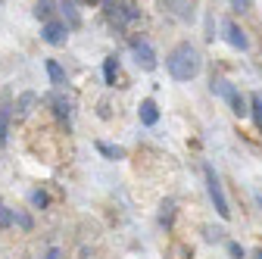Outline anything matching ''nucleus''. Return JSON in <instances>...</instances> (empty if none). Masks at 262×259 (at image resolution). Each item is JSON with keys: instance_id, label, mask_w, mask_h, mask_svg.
<instances>
[{"instance_id": "13", "label": "nucleus", "mask_w": 262, "mask_h": 259, "mask_svg": "<svg viewBox=\"0 0 262 259\" xmlns=\"http://www.w3.org/2000/svg\"><path fill=\"white\" fill-rule=\"evenodd\" d=\"M103 75H106V84H116V78H119V62H116V56H110L103 62Z\"/></svg>"}, {"instance_id": "4", "label": "nucleus", "mask_w": 262, "mask_h": 259, "mask_svg": "<svg viewBox=\"0 0 262 259\" xmlns=\"http://www.w3.org/2000/svg\"><path fill=\"white\" fill-rule=\"evenodd\" d=\"M131 53H135V59H138L141 69H147V72L156 69V53H153V47L147 41H135V44H131Z\"/></svg>"}, {"instance_id": "15", "label": "nucleus", "mask_w": 262, "mask_h": 259, "mask_svg": "<svg viewBox=\"0 0 262 259\" xmlns=\"http://www.w3.org/2000/svg\"><path fill=\"white\" fill-rule=\"evenodd\" d=\"M250 113L256 119V128L262 132V94H253V100H250Z\"/></svg>"}, {"instance_id": "22", "label": "nucleus", "mask_w": 262, "mask_h": 259, "mask_svg": "<svg viewBox=\"0 0 262 259\" xmlns=\"http://www.w3.org/2000/svg\"><path fill=\"white\" fill-rule=\"evenodd\" d=\"M231 4H234V10H241V13H244V10L250 7V0H231Z\"/></svg>"}, {"instance_id": "8", "label": "nucleus", "mask_w": 262, "mask_h": 259, "mask_svg": "<svg viewBox=\"0 0 262 259\" xmlns=\"http://www.w3.org/2000/svg\"><path fill=\"white\" fill-rule=\"evenodd\" d=\"M162 7H169L181 19H190L193 16V4H190V0H162Z\"/></svg>"}, {"instance_id": "14", "label": "nucleus", "mask_w": 262, "mask_h": 259, "mask_svg": "<svg viewBox=\"0 0 262 259\" xmlns=\"http://www.w3.org/2000/svg\"><path fill=\"white\" fill-rule=\"evenodd\" d=\"M53 106H56V116H59V119H69V116H72V103L66 100V97H59V94L53 97Z\"/></svg>"}, {"instance_id": "11", "label": "nucleus", "mask_w": 262, "mask_h": 259, "mask_svg": "<svg viewBox=\"0 0 262 259\" xmlns=\"http://www.w3.org/2000/svg\"><path fill=\"white\" fill-rule=\"evenodd\" d=\"M44 66H47V75H50L53 84H66V72H62V66H59L56 59H47Z\"/></svg>"}, {"instance_id": "2", "label": "nucleus", "mask_w": 262, "mask_h": 259, "mask_svg": "<svg viewBox=\"0 0 262 259\" xmlns=\"http://www.w3.org/2000/svg\"><path fill=\"white\" fill-rule=\"evenodd\" d=\"M203 175H206V187H209V197H212V203H215V212H219L222 219H228V215H231V209H228V200H225V193H222V184H219L215 169H212V166H203Z\"/></svg>"}, {"instance_id": "6", "label": "nucleus", "mask_w": 262, "mask_h": 259, "mask_svg": "<svg viewBox=\"0 0 262 259\" xmlns=\"http://www.w3.org/2000/svg\"><path fill=\"white\" fill-rule=\"evenodd\" d=\"M41 35H44V41H47V44H53V47H56V44H66V35H69V28H66L62 22H47Z\"/></svg>"}, {"instance_id": "3", "label": "nucleus", "mask_w": 262, "mask_h": 259, "mask_svg": "<svg viewBox=\"0 0 262 259\" xmlns=\"http://www.w3.org/2000/svg\"><path fill=\"white\" fill-rule=\"evenodd\" d=\"M212 91H215V94H222L225 100L231 103V110H234L237 116H247V113H250V110H247V103H244V97H241V91H237L234 84H228L225 78H212Z\"/></svg>"}, {"instance_id": "12", "label": "nucleus", "mask_w": 262, "mask_h": 259, "mask_svg": "<svg viewBox=\"0 0 262 259\" xmlns=\"http://www.w3.org/2000/svg\"><path fill=\"white\" fill-rule=\"evenodd\" d=\"M53 0H38V4H35V16L38 19H44V22H50V16H53Z\"/></svg>"}, {"instance_id": "23", "label": "nucleus", "mask_w": 262, "mask_h": 259, "mask_svg": "<svg viewBox=\"0 0 262 259\" xmlns=\"http://www.w3.org/2000/svg\"><path fill=\"white\" fill-rule=\"evenodd\" d=\"M47 259H59V250H50V253H47Z\"/></svg>"}, {"instance_id": "5", "label": "nucleus", "mask_w": 262, "mask_h": 259, "mask_svg": "<svg viewBox=\"0 0 262 259\" xmlns=\"http://www.w3.org/2000/svg\"><path fill=\"white\" fill-rule=\"evenodd\" d=\"M110 19L122 28V25H128V22H135L138 19V7H135V0H122V7H113L110 10Z\"/></svg>"}, {"instance_id": "25", "label": "nucleus", "mask_w": 262, "mask_h": 259, "mask_svg": "<svg viewBox=\"0 0 262 259\" xmlns=\"http://www.w3.org/2000/svg\"><path fill=\"white\" fill-rule=\"evenodd\" d=\"M256 259H262V250H256Z\"/></svg>"}, {"instance_id": "16", "label": "nucleus", "mask_w": 262, "mask_h": 259, "mask_svg": "<svg viewBox=\"0 0 262 259\" xmlns=\"http://www.w3.org/2000/svg\"><path fill=\"white\" fill-rule=\"evenodd\" d=\"M7 128H10V106H0V144H7Z\"/></svg>"}, {"instance_id": "17", "label": "nucleus", "mask_w": 262, "mask_h": 259, "mask_svg": "<svg viewBox=\"0 0 262 259\" xmlns=\"http://www.w3.org/2000/svg\"><path fill=\"white\" fill-rule=\"evenodd\" d=\"M97 150H100L103 156H113V159H122V156H125L122 147H110V144H97Z\"/></svg>"}, {"instance_id": "9", "label": "nucleus", "mask_w": 262, "mask_h": 259, "mask_svg": "<svg viewBox=\"0 0 262 259\" xmlns=\"http://www.w3.org/2000/svg\"><path fill=\"white\" fill-rule=\"evenodd\" d=\"M138 113H141V122H144V125H156V119H159V110H156L153 100H144Z\"/></svg>"}, {"instance_id": "1", "label": "nucleus", "mask_w": 262, "mask_h": 259, "mask_svg": "<svg viewBox=\"0 0 262 259\" xmlns=\"http://www.w3.org/2000/svg\"><path fill=\"white\" fill-rule=\"evenodd\" d=\"M200 66H203V59L200 53H196V47L190 44H178L169 56H166V69L175 81H190L200 75Z\"/></svg>"}, {"instance_id": "19", "label": "nucleus", "mask_w": 262, "mask_h": 259, "mask_svg": "<svg viewBox=\"0 0 262 259\" xmlns=\"http://www.w3.org/2000/svg\"><path fill=\"white\" fill-rule=\"evenodd\" d=\"M7 225H13V212L0 203V228H7Z\"/></svg>"}, {"instance_id": "18", "label": "nucleus", "mask_w": 262, "mask_h": 259, "mask_svg": "<svg viewBox=\"0 0 262 259\" xmlns=\"http://www.w3.org/2000/svg\"><path fill=\"white\" fill-rule=\"evenodd\" d=\"M62 13H66V19H69V25H72V28L78 25V13H75V7H72V4H62Z\"/></svg>"}, {"instance_id": "10", "label": "nucleus", "mask_w": 262, "mask_h": 259, "mask_svg": "<svg viewBox=\"0 0 262 259\" xmlns=\"http://www.w3.org/2000/svg\"><path fill=\"white\" fill-rule=\"evenodd\" d=\"M35 100H38L35 94H22L19 103H16V119H25V116L31 113V106H35Z\"/></svg>"}, {"instance_id": "24", "label": "nucleus", "mask_w": 262, "mask_h": 259, "mask_svg": "<svg viewBox=\"0 0 262 259\" xmlns=\"http://www.w3.org/2000/svg\"><path fill=\"white\" fill-rule=\"evenodd\" d=\"M103 7H106V10H113V7H116V0H103Z\"/></svg>"}, {"instance_id": "7", "label": "nucleus", "mask_w": 262, "mask_h": 259, "mask_svg": "<svg viewBox=\"0 0 262 259\" xmlns=\"http://www.w3.org/2000/svg\"><path fill=\"white\" fill-rule=\"evenodd\" d=\"M225 31H228V44H231V47H237V50H247V47H250V41H247V35H244V28H241L237 22H228Z\"/></svg>"}, {"instance_id": "20", "label": "nucleus", "mask_w": 262, "mask_h": 259, "mask_svg": "<svg viewBox=\"0 0 262 259\" xmlns=\"http://www.w3.org/2000/svg\"><path fill=\"white\" fill-rule=\"evenodd\" d=\"M31 206H47V193L35 190V193H31Z\"/></svg>"}, {"instance_id": "21", "label": "nucleus", "mask_w": 262, "mask_h": 259, "mask_svg": "<svg viewBox=\"0 0 262 259\" xmlns=\"http://www.w3.org/2000/svg\"><path fill=\"white\" fill-rule=\"evenodd\" d=\"M228 253H231L234 259H244V247L241 244H231V247H228Z\"/></svg>"}]
</instances>
